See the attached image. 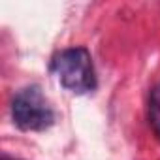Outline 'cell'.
Returning a JSON list of instances; mask_svg holds the SVG:
<instances>
[{
	"label": "cell",
	"instance_id": "1",
	"mask_svg": "<svg viewBox=\"0 0 160 160\" xmlns=\"http://www.w3.org/2000/svg\"><path fill=\"white\" fill-rule=\"evenodd\" d=\"M53 72L58 83L75 94H85L94 91L96 75L92 66V57L85 47L64 49L53 62Z\"/></svg>",
	"mask_w": 160,
	"mask_h": 160
},
{
	"label": "cell",
	"instance_id": "2",
	"mask_svg": "<svg viewBox=\"0 0 160 160\" xmlns=\"http://www.w3.org/2000/svg\"><path fill=\"white\" fill-rule=\"evenodd\" d=\"M12 117L17 128L25 132H43L55 122V113L36 85L27 87L15 94L12 102Z\"/></svg>",
	"mask_w": 160,
	"mask_h": 160
},
{
	"label": "cell",
	"instance_id": "3",
	"mask_svg": "<svg viewBox=\"0 0 160 160\" xmlns=\"http://www.w3.org/2000/svg\"><path fill=\"white\" fill-rule=\"evenodd\" d=\"M149 124L160 139V81L149 92Z\"/></svg>",
	"mask_w": 160,
	"mask_h": 160
},
{
	"label": "cell",
	"instance_id": "4",
	"mask_svg": "<svg viewBox=\"0 0 160 160\" xmlns=\"http://www.w3.org/2000/svg\"><path fill=\"white\" fill-rule=\"evenodd\" d=\"M2 160H17V158H12V156H8V154H4V156H2Z\"/></svg>",
	"mask_w": 160,
	"mask_h": 160
}]
</instances>
